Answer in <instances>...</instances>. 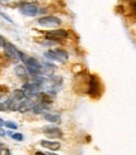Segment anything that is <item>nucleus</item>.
I'll list each match as a JSON object with an SVG mask.
<instances>
[{
	"mask_svg": "<svg viewBox=\"0 0 136 155\" xmlns=\"http://www.w3.org/2000/svg\"><path fill=\"white\" fill-rule=\"evenodd\" d=\"M10 106H11V98H6L5 101L0 102V111H9L10 110Z\"/></svg>",
	"mask_w": 136,
	"mask_h": 155,
	"instance_id": "obj_14",
	"label": "nucleus"
},
{
	"mask_svg": "<svg viewBox=\"0 0 136 155\" xmlns=\"http://www.w3.org/2000/svg\"><path fill=\"white\" fill-rule=\"evenodd\" d=\"M131 8H132V12H134V13H135V14H136V2H135V3H132V4H131Z\"/></svg>",
	"mask_w": 136,
	"mask_h": 155,
	"instance_id": "obj_20",
	"label": "nucleus"
},
{
	"mask_svg": "<svg viewBox=\"0 0 136 155\" xmlns=\"http://www.w3.org/2000/svg\"><path fill=\"white\" fill-rule=\"evenodd\" d=\"M43 133H45V135L49 137H62L63 134L57 126H44L42 129Z\"/></svg>",
	"mask_w": 136,
	"mask_h": 155,
	"instance_id": "obj_7",
	"label": "nucleus"
},
{
	"mask_svg": "<svg viewBox=\"0 0 136 155\" xmlns=\"http://www.w3.org/2000/svg\"><path fill=\"white\" fill-rule=\"evenodd\" d=\"M53 44H56V42H53V41H47V42H42L40 45H53Z\"/></svg>",
	"mask_w": 136,
	"mask_h": 155,
	"instance_id": "obj_16",
	"label": "nucleus"
},
{
	"mask_svg": "<svg viewBox=\"0 0 136 155\" xmlns=\"http://www.w3.org/2000/svg\"><path fill=\"white\" fill-rule=\"evenodd\" d=\"M44 57L48 58V59H50V61L59 62V63H64V62L68 59V53H67L64 49L56 48V49L47 51V52L44 53Z\"/></svg>",
	"mask_w": 136,
	"mask_h": 155,
	"instance_id": "obj_2",
	"label": "nucleus"
},
{
	"mask_svg": "<svg viewBox=\"0 0 136 155\" xmlns=\"http://www.w3.org/2000/svg\"><path fill=\"white\" fill-rule=\"evenodd\" d=\"M4 122H5V121H4L3 119H0V127H3V126H4Z\"/></svg>",
	"mask_w": 136,
	"mask_h": 155,
	"instance_id": "obj_21",
	"label": "nucleus"
},
{
	"mask_svg": "<svg viewBox=\"0 0 136 155\" xmlns=\"http://www.w3.org/2000/svg\"><path fill=\"white\" fill-rule=\"evenodd\" d=\"M23 64L27 67L28 73L30 76H33V77L42 76V73H40V71H42V63L37 58H34V57H27L25 62Z\"/></svg>",
	"mask_w": 136,
	"mask_h": 155,
	"instance_id": "obj_1",
	"label": "nucleus"
},
{
	"mask_svg": "<svg viewBox=\"0 0 136 155\" xmlns=\"http://www.w3.org/2000/svg\"><path fill=\"white\" fill-rule=\"evenodd\" d=\"M37 24L45 28H56L60 25V19L57 17H42L37 20Z\"/></svg>",
	"mask_w": 136,
	"mask_h": 155,
	"instance_id": "obj_3",
	"label": "nucleus"
},
{
	"mask_svg": "<svg viewBox=\"0 0 136 155\" xmlns=\"http://www.w3.org/2000/svg\"><path fill=\"white\" fill-rule=\"evenodd\" d=\"M4 126H6L9 130H17V129H18V124L14 122V121H11V120H8V121L4 122Z\"/></svg>",
	"mask_w": 136,
	"mask_h": 155,
	"instance_id": "obj_15",
	"label": "nucleus"
},
{
	"mask_svg": "<svg viewBox=\"0 0 136 155\" xmlns=\"http://www.w3.org/2000/svg\"><path fill=\"white\" fill-rule=\"evenodd\" d=\"M39 144L45 149H49V150H58L60 148V144L57 141H50V140H40Z\"/></svg>",
	"mask_w": 136,
	"mask_h": 155,
	"instance_id": "obj_8",
	"label": "nucleus"
},
{
	"mask_svg": "<svg viewBox=\"0 0 136 155\" xmlns=\"http://www.w3.org/2000/svg\"><path fill=\"white\" fill-rule=\"evenodd\" d=\"M6 135L9 136L10 139H13V140H17V141H23L24 140V135L20 134V133H13V130L6 131Z\"/></svg>",
	"mask_w": 136,
	"mask_h": 155,
	"instance_id": "obj_13",
	"label": "nucleus"
},
{
	"mask_svg": "<svg viewBox=\"0 0 136 155\" xmlns=\"http://www.w3.org/2000/svg\"><path fill=\"white\" fill-rule=\"evenodd\" d=\"M4 136H6V131L3 127H0V137H4Z\"/></svg>",
	"mask_w": 136,
	"mask_h": 155,
	"instance_id": "obj_18",
	"label": "nucleus"
},
{
	"mask_svg": "<svg viewBox=\"0 0 136 155\" xmlns=\"http://www.w3.org/2000/svg\"><path fill=\"white\" fill-rule=\"evenodd\" d=\"M2 97H3V95H2V94H0V98H2Z\"/></svg>",
	"mask_w": 136,
	"mask_h": 155,
	"instance_id": "obj_24",
	"label": "nucleus"
},
{
	"mask_svg": "<svg viewBox=\"0 0 136 155\" xmlns=\"http://www.w3.org/2000/svg\"><path fill=\"white\" fill-rule=\"evenodd\" d=\"M67 37H68L67 30H63V29H56V30H50V32L45 33V38H47V39L53 41L56 43L62 39H66Z\"/></svg>",
	"mask_w": 136,
	"mask_h": 155,
	"instance_id": "obj_4",
	"label": "nucleus"
},
{
	"mask_svg": "<svg viewBox=\"0 0 136 155\" xmlns=\"http://www.w3.org/2000/svg\"><path fill=\"white\" fill-rule=\"evenodd\" d=\"M97 87H98V83L96 77H91V81H89V90H88V94L91 96H96L97 95Z\"/></svg>",
	"mask_w": 136,
	"mask_h": 155,
	"instance_id": "obj_12",
	"label": "nucleus"
},
{
	"mask_svg": "<svg viewBox=\"0 0 136 155\" xmlns=\"http://www.w3.org/2000/svg\"><path fill=\"white\" fill-rule=\"evenodd\" d=\"M47 155H57V154H53V153H47Z\"/></svg>",
	"mask_w": 136,
	"mask_h": 155,
	"instance_id": "obj_23",
	"label": "nucleus"
},
{
	"mask_svg": "<svg viewBox=\"0 0 136 155\" xmlns=\"http://www.w3.org/2000/svg\"><path fill=\"white\" fill-rule=\"evenodd\" d=\"M50 108V106L48 105V104H43V102H40V104H38L34 108H33V112L34 114H45V112H48V110Z\"/></svg>",
	"mask_w": 136,
	"mask_h": 155,
	"instance_id": "obj_11",
	"label": "nucleus"
},
{
	"mask_svg": "<svg viewBox=\"0 0 136 155\" xmlns=\"http://www.w3.org/2000/svg\"><path fill=\"white\" fill-rule=\"evenodd\" d=\"M4 51H5L6 57L9 58L11 62H14V63H18V62H19V51L15 48L11 43L6 42L5 45H4Z\"/></svg>",
	"mask_w": 136,
	"mask_h": 155,
	"instance_id": "obj_5",
	"label": "nucleus"
},
{
	"mask_svg": "<svg viewBox=\"0 0 136 155\" xmlns=\"http://www.w3.org/2000/svg\"><path fill=\"white\" fill-rule=\"evenodd\" d=\"M0 15H2V17H3L4 19H6L8 21H10V23H13V20H11V19L9 18V17H8V15H6V14H4V13H2V12H0Z\"/></svg>",
	"mask_w": 136,
	"mask_h": 155,
	"instance_id": "obj_17",
	"label": "nucleus"
},
{
	"mask_svg": "<svg viewBox=\"0 0 136 155\" xmlns=\"http://www.w3.org/2000/svg\"><path fill=\"white\" fill-rule=\"evenodd\" d=\"M14 71H15V74H17L19 78H27L28 77V69L24 64H18V66H15L14 68Z\"/></svg>",
	"mask_w": 136,
	"mask_h": 155,
	"instance_id": "obj_9",
	"label": "nucleus"
},
{
	"mask_svg": "<svg viewBox=\"0 0 136 155\" xmlns=\"http://www.w3.org/2000/svg\"><path fill=\"white\" fill-rule=\"evenodd\" d=\"M2 151H3V144L0 143V153H2Z\"/></svg>",
	"mask_w": 136,
	"mask_h": 155,
	"instance_id": "obj_22",
	"label": "nucleus"
},
{
	"mask_svg": "<svg viewBox=\"0 0 136 155\" xmlns=\"http://www.w3.org/2000/svg\"><path fill=\"white\" fill-rule=\"evenodd\" d=\"M5 41H4V38L3 37H0V47H4V45H5Z\"/></svg>",
	"mask_w": 136,
	"mask_h": 155,
	"instance_id": "obj_19",
	"label": "nucleus"
},
{
	"mask_svg": "<svg viewBox=\"0 0 136 155\" xmlns=\"http://www.w3.org/2000/svg\"><path fill=\"white\" fill-rule=\"evenodd\" d=\"M19 12L23 15H27V17H35V15L38 14V8L34 4L25 3V4H21L19 6Z\"/></svg>",
	"mask_w": 136,
	"mask_h": 155,
	"instance_id": "obj_6",
	"label": "nucleus"
},
{
	"mask_svg": "<svg viewBox=\"0 0 136 155\" xmlns=\"http://www.w3.org/2000/svg\"><path fill=\"white\" fill-rule=\"evenodd\" d=\"M43 119L48 122H52V124H59L60 122V116L58 114L45 112V114H43Z\"/></svg>",
	"mask_w": 136,
	"mask_h": 155,
	"instance_id": "obj_10",
	"label": "nucleus"
}]
</instances>
